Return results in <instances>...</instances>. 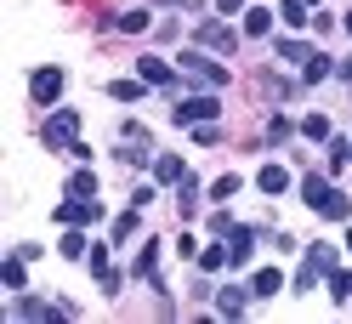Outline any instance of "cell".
<instances>
[{
	"instance_id": "obj_27",
	"label": "cell",
	"mask_w": 352,
	"mask_h": 324,
	"mask_svg": "<svg viewBox=\"0 0 352 324\" xmlns=\"http://www.w3.org/2000/svg\"><path fill=\"white\" fill-rule=\"evenodd\" d=\"M120 29H125V34H142V29H148V6H137V12H120Z\"/></svg>"
},
{
	"instance_id": "obj_20",
	"label": "cell",
	"mask_w": 352,
	"mask_h": 324,
	"mask_svg": "<svg viewBox=\"0 0 352 324\" xmlns=\"http://www.w3.org/2000/svg\"><path fill=\"white\" fill-rule=\"evenodd\" d=\"M85 245H91V239H85L80 228H69V233H63V245H57V250L69 256V262H80V256H85Z\"/></svg>"
},
{
	"instance_id": "obj_7",
	"label": "cell",
	"mask_w": 352,
	"mask_h": 324,
	"mask_svg": "<svg viewBox=\"0 0 352 324\" xmlns=\"http://www.w3.org/2000/svg\"><path fill=\"white\" fill-rule=\"evenodd\" d=\"M137 74L148 80V85H165V91H176V69L165 57H137Z\"/></svg>"
},
{
	"instance_id": "obj_13",
	"label": "cell",
	"mask_w": 352,
	"mask_h": 324,
	"mask_svg": "<svg viewBox=\"0 0 352 324\" xmlns=\"http://www.w3.org/2000/svg\"><path fill=\"white\" fill-rule=\"evenodd\" d=\"M284 290V273L278 268H261L256 279H250V296H278Z\"/></svg>"
},
{
	"instance_id": "obj_2",
	"label": "cell",
	"mask_w": 352,
	"mask_h": 324,
	"mask_svg": "<svg viewBox=\"0 0 352 324\" xmlns=\"http://www.w3.org/2000/svg\"><path fill=\"white\" fill-rule=\"evenodd\" d=\"M324 273H336V250H329V245H307V262H301V273H296V290L307 296Z\"/></svg>"
},
{
	"instance_id": "obj_19",
	"label": "cell",
	"mask_w": 352,
	"mask_h": 324,
	"mask_svg": "<svg viewBox=\"0 0 352 324\" xmlns=\"http://www.w3.org/2000/svg\"><path fill=\"white\" fill-rule=\"evenodd\" d=\"M69 193H74V199H97V177H91V171H74V177H69Z\"/></svg>"
},
{
	"instance_id": "obj_25",
	"label": "cell",
	"mask_w": 352,
	"mask_h": 324,
	"mask_svg": "<svg viewBox=\"0 0 352 324\" xmlns=\"http://www.w3.org/2000/svg\"><path fill=\"white\" fill-rule=\"evenodd\" d=\"M137 210H142V205H131V210L120 216V222H114V245H125L131 233H137Z\"/></svg>"
},
{
	"instance_id": "obj_30",
	"label": "cell",
	"mask_w": 352,
	"mask_h": 324,
	"mask_svg": "<svg viewBox=\"0 0 352 324\" xmlns=\"http://www.w3.org/2000/svg\"><path fill=\"white\" fill-rule=\"evenodd\" d=\"M290 131H296V125L284 120V114H273V120H267V137H273V142H290Z\"/></svg>"
},
{
	"instance_id": "obj_36",
	"label": "cell",
	"mask_w": 352,
	"mask_h": 324,
	"mask_svg": "<svg viewBox=\"0 0 352 324\" xmlns=\"http://www.w3.org/2000/svg\"><path fill=\"white\" fill-rule=\"evenodd\" d=\"M346 80H352V69H346Z\"/></svg>"
},
{
	"instance_id": "obj_17",
	"label": "cell",
	"mask_w": 352,
	"mask_h": 324,
	"mask_svg": "<svg viewBox=\"0 0 352 324\" xmlns=\"http://www.w3.org/2000/svg\"><path fill=\"white\" fill-rule=\"evenodd\" d=\"M153 177H160V182H182L188 171H182V160H176V154H160V160H153Z\"/></svg>"
},
{
	"instance_id": "obj_18",
	"label": "cell",
	"mask_w": 352,
	"mask_h": 324,
	"mask_svg": "<svg viewBox=\"0 0 352 324\" xmlns=\"http://www.w3.org/2000/svg\"><path fill=\"white\" fill-rule=\"evenodd\" d=\"M267 29H273V12H267V6H250V12H245V34H256V40H261Z\"/></svg>"
},
{
	"instance_id": "obj_5",
	"label": "cell",
	"mask_w": 352,
	"mask_h": 324,
	"mask_svg": "<svg viewBox=\"0 0 352 324\" xmlns=\"http://www.w3.org/2000/svg\"><path fill=\"white\" fill-rule=\"evenodd\" d=\"M57 222L63 228H91V222H102V205L97 199H74V193H69V199L57 205Z\"/></svg>"
},
{
	"instance_id": "obj_3",
	"label": "cell",
	"mask_w": 352,
	"mask_h": 324,
	"mask_svg": "<svg viewBox=\"0 0 352 324\" xmlns=\"http://www.w3.org/2000/svg\"><path fill=\"white\" fill-rule=\"evenodd\" d=\"M40 137H46V148H63V154H69V148L80 142V114H74V108H57Z\"/></svg>"
},
{
	"instance_id": "obj_31",
	"label": "cell",
	"mask_w": 352,
	"mask_h": 324,
	"mask_svg": "<svg viewBox=\"0 0 352 324\" xmlns=\"http://www.w3.org/2000/svg\"><path fill=\"white\" fill-rule=\"evenodd\" d=\"M210 233H222V239H228V233H233V216H228V210H216V216H210Z\"/></svg>"
},
{
	"instance_id": "obj_29",
	"label": "cell",
	"mask_w": 352,
	"mask_h": 324,
	"mask_svg": "<svg viewBox=\"0 0 352 324\" xmlns=\"http://www.w3.org/2000/svg\"><path fill=\"white\" fill-rule=\"evenodd\" d=\"M85 262H91L97 279H102V273H114V268H108V245H91V250H85Z\"/></svg>"
},
{
	"instance_id": "obj_37",
	"label": "cell",
	"mask_w": 352,
	"mask_h": 324,
	"mask_svg": "<svg viewBox=\"0 0 352 324\" xmlns=\"http://www.w3.org/2000/svg\"><path fill=\"white\" fill-rule=\"evenodd\" d=\"M346 160H352V154H346Z\"/></svg>"
},
{
	"instance_id": "obj_8",
	"label": "cell",
	"mask_w": 352,
	"mask_h": 324,
	"mask_svg": "<svg viewBox=\"0 0 352 324\" xmlns=\"http://www.w3.org/2000/svg\"><path fill=\"white\" fill-rule=\"evenodd\" d=\"M250 250H256V228H233L228 233V268H245Z\"/></svg>"
},
{
	"instance_id": "obj_14",
	"label": "cell",
	"mask_w": 352,
	"mask_h": 324,
	"mask_svg": "<svg viewBox=\"0 0 352 324\" xmlns=\"http://www.w3.org/2000/svg\"><path fill=\"white\" fill-rule=\"evenodd\" d=\"M245 296H250V290H216V313H222V318H239V313H245Z\"/></svg>"
},
{
	"instance_id": "obj_11",
	"label": "cell",
	"mask_w": 352,
	"mask_h": 324,
	"mask_svg": "<svg viewBox=\"0 0 352 324\" xmlns=\"http://www.w3.org/2000/svg\"><path fill=\"white\" fill-rule=\"evenodd\" d=\"M137 273L148 279V285H153V290H165V285H160V245H153V239H148V245L137 250Z\"/></svg>"
},
{
	"instance_id": "obj_4",
	"label": "cell",
	"mask_w": 352,
	"mask_h": 324,
	"mask_svg": "<svg viewBox=\"0 0 352 324\" xmlns=\"http://www.w3.org/2000/svg\"><path fill=\"white\" fill-rule=\"evenodd\" d=\"M182 74H193V80H205L210 91H222V85H228V69H222V63H210L205 52H182Z\"/></svg>"
},
{
	"instance_id": "obj_26",
	"label": "cell",
	"mask_w": 352,
	"mask_h": 324,
	"mask_svg": "<svg viewBox=\"0 0 352 324\" xmlns=\"http://www.w3.org/2000/svg\"><path fill=\"white\" fill-rule=\"evenodd\" d=\"M278 57H284V63H307L313 46H301V40H278Z\"/></svg>"
},
{
	"instance_id": "obj_21",
	"label": "cell",
	"mask_w": 352,
	"mask_h": 324,
	"mask_svg": "<svg viewBox=\"0 0 352 324\" xmlns=\"http://www.w3.org/2000/svg\"><path fill=\"white\" fill-rule=\"evenodd\" d=\"M199 268H205V273H222V268H228V245H205V250H199Z\"/></svg>"
},
{
	"instance_id": "obj_16",
	"label": "cell",
	"mask_w": 352,
	"mask_h": 324,
	"mask_svg": "<svg viewBox=\"0 0 352 324\" xmlns=\"http://www.w3.org/2000/svg\"><path fill=\"white\" fill-rule=\"evenodd\" d=\"M0 285H6V290H23L29 285V279H23V256H17V250L6 256V268H0Z\"/></svg>"
},
{
	"instance_id": "obj_32",
	"label": "cell",
	"mask_w": 352,
	"mask_h": 324,
	"mask_svg": "<svg viewBox=\"0 0 352 324\" xmlns=\"http://www.w3.org/2000/svg\"><path fill=\"white\" fill-rule=\"evenodd\" d=\"M148 6H182V12H193V17H199V0H148Z\"/></svg>"
},
{
	"instance_id": "obj_34",
	"label": "cell",
	"mask_w": 352,
	"mask_h": 324,
	"mask_svg": "<svg viewBox=\"0 0 352 324\" xmlns=\"http://www.w3.org/2000/svg\"><path fill=\"white\" fill-rule=\"evenodd\" d=\"M346 34H352V17H346Z\"/></svg>"
},
{
	"instance_id": "obj_24",
	"label": "cell",
	"mask_w": 352,
	"mask_h": 324,
	"mask_svg": "<svg viewBox=\"0 0 352 324\" xmlns=\"http://www.w3.org/2000/svg\"><path fill=\"white\" fill-rule=\"evenodd\" d=\"M329 296H336V301H352V273H346V268L329 273Z\"/></svg>"
},
{
	"instance_id": "obj_1",
	"label": "cell",
	"mask_w": 352,
	"mask_h": 324,
	"mask_svg": "<svg viewBox=\"0 0 352 324\" xmlns=\"http://www.w3.org/2000/svg\"><path fill=\"white\" fill-rule=\"evenodd\" d=\"M216 114H222V97H216V91H199V97H176V108H170V120H176V125H210Z\"/></svg>"
},
{
	"instance_id": "obj_22",
	"label": "cell",
	"mask_w": 352,
	"mask_h": 324,
	"mask_svg": "<svg viewBox=\"0 0 352 324\" xmlns=\"http://www.w3.org/2000/svg\"><path fill=\"white\" fill-rule=\"evenodd\" d=\"M329 69H336V57H324V52H313V57L301 63V74H307V80H324Z\"/></svg>"
},
{
	"instance_id": "obj_35",
	"label": "cell",
	"mask_w": 352,
	"mask_h": 324,
	"mask_svg": "<svg viewBox=\"0 0 352 324\" xmlns=\"http://www.w3.org/2000/svg\"><path fill=\"white\" fill-rule=\"evenodd\" d=\"M346 250H352V233H346Z\"/></svg>"
},
{
	"instance_id": "obj_10",
	"label": "cell",
	"mask_w": 352,
	"mask_h": 324,
	"mask_svg": "<svg viewBox=\"0 0 352 324\" xmlns=\"http://www.w3.org/2000/svg\"><path fill=\"white\" fill-rule=\"evenodd\" d=\"M256 188L267 193V199H278V193L290 188V171H284V165H261V177H256Z\"/></svg>"
},
{
	"instance_id": "obj_23",
	"label": "cell",
	"mask_w": 352,
	"mask_h": 324,
	"mask_svg": "<svg viewBox=\"0 0 352 324\" xmlns=\"http://www.w3.org/2000/svg\"><path fill=\"white\" fill-rule=\"evenodd\" d=\"M301 137H313V142H329V120H324V114H307V120H301Z\"/></svg>"
},
{
	"instance_id": "obj_6",
	"label": "cell",
	"mask_w": 352,
	"mask_h": 324,
	"mask_svg": "<svg viewBox=\"0 0 352 324\" xmlns=\"http://www.w3.org/2000/svg\"><path fill=\"white\" fill-rule=\"evenodd\" d=\"M29 91H34V102H57L63 97V69H34L29 74Z\"/></svg>"
},
{
	"instance_id": "obj_12",
	"label": "cell",
	"mask_w": 352,
	"mask_h": 324,
	"mask_svg": "<svg viewBox=\"0 0 352 324\" xmlns=\"http://www.w3.org/2000/svg\"><path fill=\"white\" fill-rule=\"evenodd\" d=\"M142 91H148V80L137 74V80H114V85H108V97H114V102H142Z\"/></svg>"
},
{
	"instance_id": "obj_28",
	"label": "cell",
	"mask_w": 352,
	"mask_h": 324,
	"mask_svg": "<svg viewBox=\"0 0 352 324\" xmlns=\"http://www.w3.org/2000/svg\"><path fill=\"white\" fill-rule=\"evenodd\" d=\"M233 193H239V177H233V171H228V177H216V182H210V199H233Z\"/></svg>"
},
{
	"instance_id": "obj_9",
	"label": "cell",
	"mask_w": 352,
	"mask_h": 324,
	"mask_svg": "<svg viewBox=\"0 0 352 324\" xmlns=\"http://www.w3.org/2000/svg\"><path fill=\"white\" fill-rule=\"evenodd\" d=\"M199 46H210V52H233L239 34H233L228 23H199Z\"/></svg>"
},
{
	"instance_id": "obj_15",
	"label": "cell",
	"mask_w": 352,
	"mask_h": 324,
	"mask_svg": "<svg viewBox=\"0 0 352 324\" xmlns=\"http://www.w3.org/2000/svg\"><path fill=\"white\" fill-rule=\"evenodd\" d=\"M307 6H313V0H278V17L290 29H301V23H313V17H307Z\"/></svg>"
},
{
	"instance_id": "obj_33",
	"label": "cell",
	"mask_w": 352,
	"mask_h": 324,
	"mask_svg": "<svg viewBox=\"0 0 352 324\" xmlns=\"http://www.w3.org/2000/svg\"><path fill=\"white\" fill-rule=\"evenodd\" d=\"M216 12H222V17H233V12H245V0H216Z\"/></svg>"
}]
</instances>
